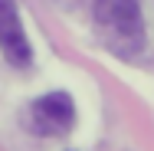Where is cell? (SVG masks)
Masks as SVG:
<instances>
[{
  "label": "cell",
  "instance_id": "1",
  "mask_svg": "<svg viewBox=\"0 0 154 151\" xmlns=\"http://www.w3.org/2000/svg\"><path fill=\"white\" fill-rule=\"evenodd\" d=\"M95 27L102 43L125 59L144 49V17L138 0H95Z\"/></svg>",
  "mask_w": 154,
  "mask_h": 151
},
{
  "label": "cell",
  "instance_id": "2",
  "mask_svg": "<svg viewBox=\"0 0 154 151\" xmlns=\"http://www.w3.org/2000/svg\"><path fill=\"white\" fill-rule=\"evenodd\" d=\"M26 125L43 138H59L75 125V105L66 92H49L26 109Z\"/></svg>",
  "mask_w": 154,
  "mask_h": 151
},
{
  "label": "cell",
  "instance_id": "3",
  "mask_svg": "<svg viewBox=\"0 0 154 151\" xmlns=\"http://www.w3.org/2000/svg\"><path fill=\"white\" fill-rule=\"evenodd\" d=\"M0 53L7 56V62L13 66H30L33 49L30 39L23 33V23H20V10L13 0H0Z\"/></svg>",
  "mask_w": 154,
  "mask_h": 151
}]
</instances>
